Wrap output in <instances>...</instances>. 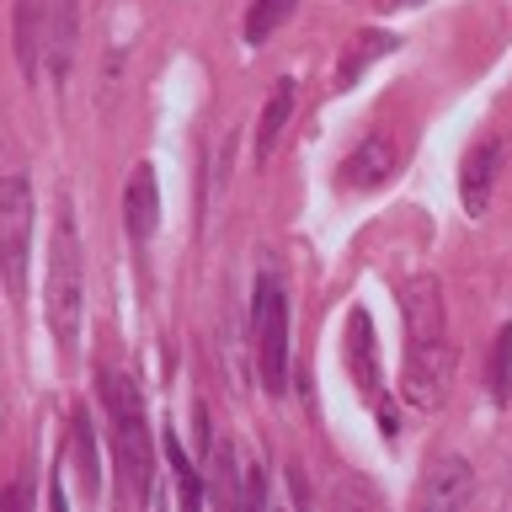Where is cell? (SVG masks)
Segmentation results:
<instances>
[{
	"instance_id": "cell-7",
	"label": "cell",
	"mask_w": 512,
	"mask_h": 512,
	"mask_svg": "<svg viewBox=\"0 0 512 512\" xmlns=\"http://www.w3.org/2000/svg\"><path fill=\"white\" fill-rule=\"evenodd\" d=\"M400 320H406V342H443L448 336L443 283L438 278H411L400 288Z\"/></svg>"
},
{
	"instance_id": "cell-19",
	"label": "cell",
	"mask_w": 512,
	"mask_h": 512,
	"mask_svg": "<svg viewBox=\"0 0 512 512\" xmlns=\"http://www.w3.org/2000/svg\"><path fill=\"white\" fill-rule=\"evenodd\" d=\"M491 400H496V406H507V400H512V326H502L496 352H491Z\"/></svg>"
},
{
	"instance_id": "cell-13",
	"label": "cell",
	"mask_w": 512,
	"mask_h": 512,
	"mask_svg": "<svg viewBox=\"0 0 512 512\" xmlns=\"http://www.w3.org/2000/svg\"><path fill=\"white\" fill-rule=\"evenodd\" d=\"M75 32H80V11H75V0H59L54 11H48V70H54V80L70 75V59H75Z\"/></svg>"
},
{
	"instance_id": "cell-1",
	"label": "cell",
	"mask_w": 512,
	"mask_h": 512,
	"mask_svg": "<svg viewBox=\"0 0 512 512\" xmlns=\"http://www.w3.org/2000/svg\"><path fill=\"white\" fill-rule=\"evenodd\" d=\"M43 315H48V331H54L59 352L75 363V352H80V320H86V251H80V230H75V208H70V198L59 203L54 240H48Z\"/></svg>"
},
{
	"instance_id": "cell-5",
	"label": "cell",
	"mask_w": 512,
	"mask_h": 512,
	"mask_svg": "<svg viewBox=\"0 0 512 512\" xmlns=\"http://www.w3.org/2000/svg\"><path fill=\"white\" fill-rule=\"evenodd\" d=\"M448 384H454V347L443 342H406V368H400V390H406L411 406H443Z\"/></svg>"
},
{
	"instance_id": "cell-2",
	"label": "cell",
	"mask_w": 512,
	"mask_h": 512,
	"mask_svg": "<svg viewBox=\"0 0 512 512\" xmlns=\"http://www.w3.org/2000/svg\"><path fill=\"white\" fill-rule=\"evenodd\" d=\"M102 406L112 422V454L123 470V496L128 502H155V438L144 427V400L128 374H102Z\"/></svg>"
},
{
	"instance_id": "cell-8",
	"label": "cell",
	"mask_w": 512,
	"mask_h": 512,
	"mask_svg": "<svg viewBox=\"0 0 512 512\" xmlns=\"http://www.w3.org/2000/svg\"><path fill=\"white\" fill-rule=\"evenodd\" d=\"M395 166H400V144L384 134V128H374V134H368L358 150L342 160V187L374 192V187H384V182L395 176Z\"/></svg>"
},
{
	"instance_id": "cell-10",
	"label": "cell",
	"mask_w": 512,
	"mask_h": 512,
	"mask_svg": "<svg viewBox=\"0 0 512 512\" xmlns=\"http://www.w3.org/2000/svg\"><path fill=\"white\" fill-rule=\"evenodd\" d=\"M347 368H352V379H358V390L368 400H379V384H384V374H379V342H374V315H368L363 304L347 315Z\"/></svg>"
},
{
	"instance_id": "cell-14",
	"label": "cell",
	"mask_w": 512,
	"mask_h": 512,
	"mask_svg": "<svg viewBox=\"0 0 512 512\" xmlns=\"http://www.w3.org/2000/svg\"><path fill=\"white\" fill-rule=\"evenodd\" d=\"M288 112H294V80H278L267 96V107H262V123H256V166H267V155L278 150V134H283V123H288Z\"/></svg>"
},
{
	"instance_id": "cell-16",
	"label": "cell",
	"mask_w": 512,
	"mask_h": 512,
	"mask_svg": "<svg viewBox=\"0 0 512 512\" xmlns=\"http://www.w3.org/2000/svg\"><path fill=\"white\" fill-rule=\"evenodd\" d=\"M75 459H80V491L102 496V454H96L91 411H75Z\"/></svg>"
},
{
	"instance_id": "cell-12",
	"label": "cell",
	"mask_w": 512,
	"mask_h": 512,
	"mask_svg": "<svg viewBox=\"0 0 512 512\" xmlns=\"http://www.w3.org/2000/svg\"><path fill=\"white\" fill-rule=\"evenodd\" d=\"M475 496V475H470V464L464 459H443L438 470H432V480L422 486V502L432 512H448V507H464Z\"/></svg>"
},
{
	"instance_id": "cell-15",
	"label": "cell",
	"mask_w": 512,
	"mask_h": 512,
	"mask_svg": "<svg viewBox=\"0 0 512 512\" xmlns=\"http://www.w3.org/2000/svg\"><path fill=\"white\" fill-rule=\"evenodd\" d=\"M395 43H400L395 32H358V38H352V54H342V64H336V86H358L368 64L395 54Z\"/></svg>"
},
{
	"instance_id": "cell-6",
	"label": "cell",
	"mask_w": 512,
	"mask_h": 512,
	"mask_svg": "<svg viewBox=\"0 0 512 512\" xmlns=\"http://www.w3.org/2000/svg\"><path fill=\"white\" fill-rule=\"evenodd\" d=\"M502 160H507V144L496 139V134H486L470 155H464L459 203H464V214H470V219H480L491 208V187H496V176H502Z\"/></svg>"
},
{
	"instance_id": "cell-9",
	"label": "cell",
	"mask_w": 512,
	"mask_h": 512,
	"mask_svg": "<svg viewBox=\"0 0 512 512\" xmlns=\"http://www.w3.org/2000/svg\"><path fill=\"white\" fill-rule=\"evenodd\" d=\"M160 224V187H155V166H134V176L123 182V230L134 246L155 235Z\"/></svg>"
},
{
	"instance_id": "cell-11",
	"label": "cell",
	"mask_w": 512,
	"mask_h": 512,
	"mask_svg": "<svg viewBox=\"0 0 512 512\" xmlns=\"http://www.w3.org/2000/svg\"><path fill=\"white\" fill-rule=\"evenodd\" d=\"M48 0H16V64H22L27 80H38V54H43V38H48Z\"/></svg>"
},
{
	"instance_id": "cell-3",
	"label": "cell",
	"mask_w": 512,
	"mask_h": 512,
	"mask_svg": "<svg viewBox=\"0 0 512 512\" xmlns=\"http://www.w3.org/2000/svg\"><path fill=\"white\" fill-rule=\"evenodd\" d=\"M251 352H256V374H262L267 395L288 390V288L278 267L256 272L251 288Z\"/></svg>"
},
{
	"instance_id": "cell-4",
	"label": "cell",
	"mask_w": 512,
	"mask_h": 512,
	"mask_svg": "<svg viewBox=\"0 0 512 512\" xmlns=\"http://www.w3.org/2000/svg\"><path fill=\"white\" fill-rule=\"evenodd\" d=\"M32 224H38L32 182H27L22 171H6V176H0V272H6V288H11V294H22V288H27Z\"/></svg>"
},
{
	"instance_id": "cell-20",
	"label": "cell",
	"mask_w": 512,
	"mask_h": 512,
	"mask_svg": "<svg viewBox=\"0 0 512 512\" xmlns=\"http://www.w3.org/2000/svg\"><path fill=\"white\" fill-rule=\"evenodd\" d=\"M411 6H422V0H379V11H411Z\"/></svg>"
},
{
	"instance_id": "cell-17",
	"label": "cell",
	"mask_w": 512,
	"mask_h": 512,
	"mask_svg": "<svg viewBox=\"0 0 512 512\" xmlns=\"http://www.w3.org/2000/svg\"><path fill=\"white\" fill-rule=\"evenodd\" d=\"M294 11H299V0H251V11H246V22H240V32H246V43H267Z\"/></svg>"
},
{
	"instance_id": "cell-18",
	"label": "cell",
	"mask_w": 512,
	"mask_h": 512,
	"mask_svg": "<svg viewBox=\"0 0 512 512\" xmlns=\"http://www.w3.org/2000/svg\"><path fill=\"white\" fill-rule=\"evenodd\" d=\"M166 459H171V475H176V486H182V507L187 512H198L203 507V470H192L187 454H182V443H176V432H166Z\"/></svg>"
}]
</instances>
